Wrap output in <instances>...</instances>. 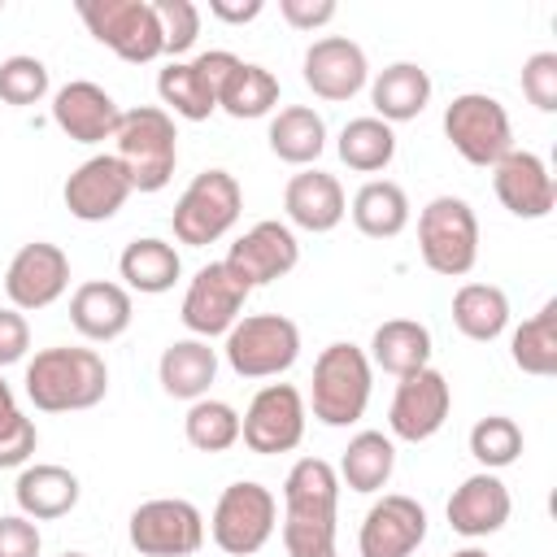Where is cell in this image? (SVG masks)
Returning <instances> with one entry per match:
<instances>
[{"instance_id": "cell-1", "label": "cell", "mask_w": 557, "mask_h": 557, "mask_svg": "<svg viewBox=\"0 0 557 557\" xmlns=\"http://www.w3.org/2000/svg\"><path fill=\"white\" fill-rule=\"evenodd\" d=\"M339 474L322 457H300L283 479V548L287 557H339L335 553Z\"/></svg>"}, {"instance_id": "cell-2", "label": "cell", "mask_w": 557, "mask_h": 557, "mask_svg": "<svg viewBox=\"0 0 557 557\" xmlns=\"http://www.w3.org/2000/svg\"><path fill=\"white\" fill-rule=\"evenodd\" d=\"M109 392V366L96 348H39L26 366V396L44 413H70V409H91Z\"/></svg>"}, {"instance_id": "cell-3", "label": "cell", "mask_w": 557, "mask_h": 557, "mask_svg": "<svg viewBox=\"0 0 557 557\" xmlns=\"http://www.w3.org/2000/svg\"><path fill=\"white\" fill-rule=\"evenodd\" d=\"M117 161L131 178L135 191H161L170 178H174V165H178V131H174V117L170 109L161 104H139V109H126L122 122H117Z\"/></svg>"}, {"instance_id": "cell-4", "label": "cell", "mask_w": 557, "mask_h": 557, "mask_svg": "<svg viewBox=\"0 0 557 557\" xmlns=\"http://www.w3.org/2000/svg\"><path fill=\"white\" fill-rule=\"evenodd\" d=\"M418 252H422L426 270H435L444 278L470 274L479 261V218H474L470 200H461L453 191L431 196L418 213Z\"/></svg>"}, {"instance_id": "cell-5", "label": "cell", "mask_w": 557, "mask_h": 557, "mask_svg": "<svg viewBox=\"0 0 557 557\" xmlns=\"http://www.w3.org/2000/svg\"><path fill=\"white\" fill-rule=\"evenodd\" d=\"M244 209V187L231 170L222 165H209L200 170L183 196L174 200V213H170V226H174V239L178 244H191V248H205L213 239H222L235 218Z\"/></svg>"}, {"instance_id": "cell-6", "label": "cell", "mask_w": 557, "mask_h": 557, "mask_svg": "<svg viewBox=\"0 0 557 557\" xmlns=\"http://www.w3.org/2000/svg\"><path fill=\"white\" fill-rule=\"evenodd\" d=\"M309 405H313V418L326 426L357 422L370 405V357L348 339L326 344L313 361Z\"/></svg>"}, {"instance_id": "cell-7", "label": "cell", "mask_w": 557, "mask_h": 557, "mask_svg": "<svg viewBox=\"0 0 557 557\" xmlns=\"http://www.w3.org/2000/svg\"><path fill=\"white\" fill-rule=\"evenodd\" d=\"M239 379H274L300 352V326L287 313H239L222 344Z\"/></svg>"}, {"instance_id": "cell-8", "label": "cell", "mask_w": 557, "mask_h": 557, "mask_svg": "<svg viewBox=\"0 0 557 557\" xmlns=\"http://www.w3.org/2000/svg\"><path fill=\"white\" fill-rule=\"evenodd\" d=\"M278 522V500L265 483L257 479H239L231 487H222L213 518H209V535L222 553L231 557H252L257 548H265V540L274 535Z\"/></svg>"}, {"instance_id": "cell-9", "label": "cell", "mask_w": 557, "mask_h": 557, "mask_svg": "<svg viewBox=\"0 0 557 557\" xmlns=\"http://www.w3.org/2000/svg\"><path fill=\"white\" fill-rule=\"evenodd\" d=\"M444 135L470 165H496L513 148L509 113L487 91H461L444 104Z\"/></svg>"}, {"instance_id": "cell-10", "label": "cell", "mask_w": 557, "mask_h": 557, "mask_svg": "<svg viewBox=\"0 0 557 557\" xmlns=\"http://www.w3.org/2000/svg\"><path fill=\"white\" fill-rule=\"evenodd\" d=\"M126 535L139 557H191L205 544V513L183 496H152L131 509Z\"/></svg>"}, {"instance_id": "cell-11", "label": "cell", "mask_w": 557, "mask_h": 557, "mask_svg": "<svg viewBox=\"0 0 557 557\" xmlns=\"http://www.w3.org/2000/svg\"><path fill=\"white\" fill-rule=\"evenodd\" d=\"M74 9L87 22V30L122 61H152L165 52L152 0H78Z\"/></svg>"}, {"instance_id": "cell-12", "label": "cell", "mask_w": 557, "mask_h": 557, "mask_svg": "<svg viewBox=\"0 0 557 557\" xmlns=\"http://www.w3.org/2000/svg\"><path fill=\"white\" fill-rule=\"evenodd\" d=\"M248 283L226 265V261H209L196 270V278L187 283V296H183V326L196 335V339H209V335H226L235 322H239V309L248 300Z\"/></svg>"}, {"instance_id": "cell-13", "label": "cell", "mask_w": 557, "mask_h": 557, "mask_svg": "<svg viewBox=\"0 0 557 557\" xmlns=\"http://www.w3.org/2000/svg\"><path fill=\"white\" fill-rule=\"evenodd\" d=\"M239 440L252 453H261V457L292 453L305 440V396H300V387H292V383H265L248 400V409L239 418Z\"/></svg>"}, {"instance_id": "cell-14", "label": "cell", "mask_w": 557, "mask_h": 557, "mask_svg": "<svg viewBox=\"0 0 557 557\" xmlns=\"http://www.w3.org/2000/svg\"><path fill=\"white\" fill-rule=\"evenodd\" d=\"M448 405H453V387L448 379L435 370V366H422L413 374H405L392 392V409H387V426L396 440H431L444 418H448Z\"/></svg>"}, {"instance_id": "cell-15", "label": "cell", "mask_w": 557, "mask_h": 557, "mask_svg": "<svg viewBox=\"0 0 557 557\" xmlns=\"http://www.w3.org/2000/svg\"><path fill=\"white\" fill-rule=\"evenodd\" d=\"M70 287V257L52 239H30L9 257L4 292L13 309H48Z\"/></svg>"}, {"instance_id": "cell-16", "label": "cell", "mask_w": 557, "mask_h": 557, "mask_svg": "<svg viewBox=\"0 0 557 557\" xmlns=\"http://www.w3.org/2000/svg\"><path fill=\"white\" fill-rule=\"evenodd\" d=\"M422 540H426V509L405 492L379 496L366 509L361 531H357L361 557H409Z\"/></svg>"}, {"instance_id": "cell-17", "label": "cell", "mask_w": 557, "mask_h": 557, "mask_svg": "<svg viewBox=\"0 0 557 557\" xmlns=\"http://www.w3.org/2000/svg\"><path fill=\"white\" fill-rule=\"evenodd\" d=\"M131 191L135 187H131L122 161L113 152H96V157H87L70 170V178L61 187V200L78 222H109L126 205Z\"/></svg>"}, {"instance_id": "cell-18", "label": "cell", "mask_w": 557, "mask_h": 557, "mask_svg": "<svg viewBox=\"0 0 557 557\" xmlns=\"http://www.w3.org/2000/svg\"><path fill=\"white\" fill-rule=\"evenodd\" d=\"M222 261H226L248 287H261V283H274V278H283V274L296 270L300 244H296V235H292L287 222L265 218V222L248 226V231L231 244V252H226Z\"/></svg>"}, {"instance_id": "cell-19", "label": "cell", "mask_w": 557, "mask_h": 557, "mask_svg": "<svg viewBox=\"0 0 557 557\" xmlns=\"http://www.w3.org/2000/svg\"><path fill=\"white\" fill-rule=\"evenodd\" d=\"M300 74L309 83L313 96L322 100H348L366 87V48L348 35H322L305 48V61H300Z\"/></svg>"}, {"instance_id": "cell-20", "label": "cell", "mask_w": 557, "mask_h": 557, "mask_svg": "<svg viewBox=\"0 0 557 557\" xmlns=\"http://www.w3.org/2000/svg\"><path fill=\"white\" fill-rule=\"evenodd\" d=\"M492 187H496V200L513 218H548L557 205L553 174H548L544 157H535L531 148H509L492 165Z\"/></svg>"}, {"instance_id": "cell-21", "label": "cell", "mask_w": 557, "mask_h": 557, "mask_svg": "<svg viewBox=\"0 0 557 557\" xmlns=\"http://www.w3.org/2000/svg\"><path fill=\"white\" fill-rule=\"evenodd\" d=\"M52 122L74 139V144H100V139H113L117 135V122H122V109L117 100L91 83V78H70L65 87H57L52 96Z\"/></svg>"}, {"instance_id": "cell-22", "label": "cell", "mask_w": 557, "mask_h": 557, "mask_svg": "<svg viewBox=\"0 0 557 557\" xmlns=\"http://www.w3.org/2000/svg\"><path fill=\"white\" fill-rule=\"evenodd\" d=\"M509 509H513L509 487L492 470H479V474H470V479H461L453 487V496H448V527L457 535L479 540V535L500 531L505 518H509Z\"/></svg>"}, {"instance_id": "cell-23", "label": "cell", "mask_w": 557, "mask_h": 557, "mask_svg": "<svg viewBox=\"0 0 557 557\" xmlns=\"http://www.w3.org/2000/svg\"><path fill=\"white\" fill-rule=\"evenodd\" d=\"M283 209H287V218H292L296 226H305V231H335L339 218L348 213V196H344V187H339L335 174L305 165L300 174L287 178V187H283Z\"/></svg>"}, {"instance_id": "cell-24", "label": "cell", "mask_w": 557, "mask_h": 557, "mask_svg": "<svg viewBox=\"0 0 557 557\" xmlns=\"http://www.w3.org/2000/svg\"><path fill=\"white\" fill-rule=\"evenodd\" d=\"M131 292L113 278H87L70 296V322L87 339H117L131 326Z\"/></svg>"}, {"instance_id": "cell-25", "label": "cell", "mask_w": 557, "mask_h": 557, "mask_svg": "<svg viewBox=\"0 0 557 557\" xmlns=\"http://www.w3.org/2000/svg\"><path fill=\"white\" fill-rule=\"evenodd\" d=\"M13 496H17V509L26 518L52 522V518H65L78 505L83 487H78V474L74 470H65L57 461H35V466H22Z\"/></svg>"}, {"instance_id": "cell-26", "label": "cell", "mask_w": 557, "mask_h": 557, "mask_svg": "<svg viewBox=\"0 0 557 557\" xmlns=\"http://www.w3.org/2000/svg\"><path fill=\"white\" fill-rule=\"evenodd\" d=\"M157 379L165 387V396L174 400H200L209 396V383L218 379V348H209V339H174L161 348L157 361Z\"/></svg>"}, {"instance_id": "cell-27", "label": "cell", "mask_w": 557, "mask_h": 557, "mask_svg": "<svg viewBox=\"0 0 557 557\" xmlns=\"http://www.w3.org/2000/svg\"><path fill=\"white\" fill-rule=\"evenodd\" d=\"M370 100H374V117H383L387 126L392 122H409L426 109L431 100V74L418 65V61H392L374 74L370 83Z\"/></svg>"}, {"instance_id": "cell-28", "label": "cell", "mask_w": 557, "mask_h": 557, "mask_svg": "<svg viewBox=\"0 0 557 557\" xmlns=\"http://www.w3.org/2000/svg\"><path fill=\"white\" fill-rule=\"evenodd\" d=\"M370 361L396 379L431 366V331L418 318H387L370 335Z\"/></svg>"}, {"instance_id": "cell-29", "label": "cell", "mask_w": 557, "mask_h": 557, "mask_svg": "<svg viewBox=\"0 0 557 557\" xmlns=\"http://www.w3.org/2000/svg\"><path fill=\"white\" fill-rule=\"evenodd\" d=\"M117 270H122V278H126V283H122L126 292H148V296H157V292H170V287H174V278L183 274V261H178L174 244H165V239H157V235H144V239H131V244L122 248Z\"/></svg>"}, {"instance_id": "cell-30", "label": "cell", "mask_w": 557, "mask_h": 557, "mask_svg": "<svg viewBox=\"0 0 557 557\" xmlns=\"http://www.w3.org/2000/svg\"><path fill=\"white\" fill-rule=\"evenodd\" d=\"M352 222L370 239H396L409 226V196L392 178H370L352 196Z\"/></svg>"}, {"instance_id": "cell-31", "label": "cell", "mask_w": 557, "mask_h": 557, "mask_svg": "<svg viewBox=\"0 0 557 557\" xmlns=\"http://www.w3.org/2000/svg\"><path fill=\"white\" fill-rule=\"evenodd\" d=\"M270 148L287 165H309L326 148V122L309 104H287L270 117Z\"/></svg>"}, {"instance_id": "cell-32", "label": "cell", "mask_w": 557, "mask_h": 557, "mask_svg": "<svg viewBox=\"0 0 557 557\" xmlns=\"http://www.w3.org/2000/svg\"><path fill=\"white\" fill-rule=\"evenodd\" d=\"M392 470H396V444H392V435H383V431H357L348 440L335 474L352 492H379V487H387Z\"/></svg>"}, {"instance_id": "cell-33", "label": "cell", "mask_w": 557, "mask_h": 557, "mask_svg": "<svg viewBox=\"0 0 557 557\" xmlns=\"http://www.w3.org/2000/svg\"><path fill=\"white\" fill-rule=\"evenodd\" d=\"M453 322L466 339H496L509 326V296L496 283H461L453 296Z\"/></svg>"}, {"instance_id": "cell-34", "label": "cell", "mask_w": 557, "mask_h": 557, "mask_svg": "<svg viewBox=\"0 0 557 557\" xmlns=\"http://www.w3.org/2000/svg\"><path fill=\"white\" fill-rule=\"evenodd\" d=\"M339 161L357 174H374V170H387V161L396 157V131L374 117V113H361V117H348L344 131H339Z\"/></svg>"}, {"instance_id": "cell-35", "label": "cell", "mask_w": 557, "mask_h": 557, "mask_svg": "<svg viewBox=\"0 0 557 557\" xmlns=\"http://www.w3.org/2000/svg\"><path fill=\"white\" fill-rule=\"evenodd\" d=\"M509 357L522 374H557V300H544L509 339Z\"/></svg>"}, {"instance_id": "cell-36", "label": "cell", "mask_w": 557, "mask_h": 557, "mask_svg": "<svg viewBox=\"0 0 557 557\" xmlns=\"http://www.w3.org/2000/svg\"><path fill=\"white\" fill-rule=\"evenodd\" d=\"M278 104V78L261 65V61H244L226 74L222 91H218V109H226L231 117H261Z\"/></svg>"}, {"instance_id": "cell-37", "label": "cell", "mask_w": 557, "mask_h": 557, "mask_svg": "<svg viewBox=\"0 0 557 557\" xmlns=\"http://www.w3.org/2000/svg\"><path fill=\"white\" fill-rule=\"evenodd\" d=\"M157 96H161V104H170L187 122H205L218 109V91L209 87V78L200 74L196 61H170L157 74Z\"/></svg>"}, {"instance_id": "cell-38", "label": "cell", "mask_w": 557, "mask_h": 557, "mask_svg": "<svg viewBox=\"0 0 557 557\" xmlns=\"http://www.w3.org/2000/svg\"><path fill=\"white\" fill-rule=\"evenodd\" d=\"M183 435L200 453H226L231 444H239V413L226 400L200 396V400H191V409L183 418Z\"/></svg>"}, {"instance_id": "cell-39", "label": "cell", "mask_w": 557, "mask_h": 557, "mask_svg": "<svg viewBox=\"0 0 557 557\" xmlns=\"http://www.w3.org/2000/svg\"><path fill=\"white\" fill-rule=\"evenodd\" d=\"M470 457L483 466V470H500V466H513L522 457V426L505 413H487L470 426Z\"/></svg>"}, {"instance_id": "cell-40", "label": "cell", "mask_w": 557, "mask_h": 557, "mask_svg": "<svg viewBox=\"0 0 557 557\" xmlns=\"http://www.w3.org/2000/svg\"><path fill=\"white\" fill-rule=\"evenodd\" d=\"M48 96V65L35 52H9L0 61V100L4 104H39Z\"/></svg>"}, {"instance_id": "cell-41", "label": "cell", "mask_w": 557, "mask_h": 557, "mask_svg": "<svg viewBox=\"0 0 557 557\" xmlns=\"http://www.w3.org/2000/svg\"><path fill=\"white\" fill-rule=\"evenodd\" d=\"M152 9H157V22H161V44L178 61V52H187L200 35V9L191 0H152Z\"/></svg>"}, {"instance_id": "cell-42", "label": "cell", "mask_w": 557, "mask_h": 557, "mask_svg": "<svg viewBox=\"0 0 557 557\" xmlns=\"http://www.w3.org/2000/svg\"><path fill=\"white\" fill-rule=\"evenodd\" d=\"M522 96L540 109V113H553L557 109V52L553 48H540L522 61Z\"/></svg>"}, {"instance_id": "cell-43", "label": "cell", "mask_w": 557, "mask_h": 557, "mask_svg": "<svg viewBox=\"0 0 557 557\" xmlns=\"http://www.w3.org/2000/svg\"><path fill=\"white\" fill-rule=\"evenodd\" d=\"M39 527L26 513H0V557H39Z\"/></svg>"}, {"instance_id": "cell-44", "label": "cell", "mask_w": 557, "mask_h": 557, "mask_svg": "<svg viewBox=\"0 0 557 557\" xmlns=\"http://www.w3.org/2000/svg\"><path fill=\"white\" fill-rule=\"evenodd\" d=\"M26 348H30V326H26V318H22V309L4 305V309H0V366L22 361Z\"/></svg>"}, {"instance_id": "cell-45", "label": "cell", "mask_w": 557, "mask_h": 557, "mask_svg": "<svg viewBox=\"0 0 557 557\" xmlns=\"http://www.w3.org/2000/svg\"><path fill=\"white\" fill-rule=\"evenodd\" d=\"M35 444H39L35 422H30V418H17V422L0 435V470H9V466H26L30 453H35Z\"/></svg>"}, {"instance_id": "cell-46", "label": "cell", "mask_w": 557, "mask_h": 557, "mask_svg": "<svg viewBox=\"0 0 557 557\" xmlns=\"http://www.w3.org/2000/svg\"><path fill=\"white\" fill-rule=\"evenodd\" d=\"M278 13L287 17V26L313 30V26L335 17V0H278Z\"/></svg>"}, {"instance_id": "cell-47", "label": "cell", "mask_w": 557, "mask_h": 557, "mask_svg": "<svg viewBox=\"0 0 557 557\" xmlns=\"http://www.w3.org/2000/svg\"><path fill=\"white\" fill-rule=\"evenodd\" d=\"M209 13L222 22H252L261 13V0H209Z\"/></svg>"}, {"instance_id": "cell-48", "label": "cell", "mask_w": 557, "mask_h": 557, "mask_svg": "<svg viewBox=\"0 0 557 557\" xmlns=\"http://www.w3.org/2000/svg\"><path fill=\"white\" fill-rule=\"evenodd\" d=\"M22 418V409H17V396H13V387L4 383V374H0V435L13 426Z\"/></svg>"}, {"instance_id": "cell-49", "label": "cell", "mask_w": 557, "mask_h": 557, "mask_svg": "<svg viewBox=\"0 0 557 557\" xmlns=\"http://www.w3.org/2000/svg\"><path fill=\"white\" fill-rule=\"evenodd\" d=\"M453 557H487V553H483V548H457Z\"/></svg>"}, {"instance_id": "cell-50", "label": "cell", "mask_w": 557, "mask_h": 557, "mask_svg": "<svg viewBox=\"0 0 557 557\" xmlns=\"http://www.w3.org/2000/svg\"><path fill=\"white\" fill-rule=\"evenodd\" d=\"M61 557H87V553H61Z\"/></svg>"}]
</instances>
